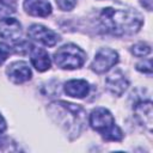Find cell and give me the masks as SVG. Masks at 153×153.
<instances>
[{
	"mask_svg": "<svg viewBox=\"0 0 153 153\" xmlns=\"http://www.w3.org/2000/svg\"><path fill=\"white\" fill-rule=\"evenodd\" d=\"M118 62V54L111 48H100L91 63V69L98 74L108 72Z\"/></svg>",
	"mask_w": 153,
	"mask_h": 153,
	"instance_id": "5b68a950",
	"label": "cell"
},
{
	"mask_svg": "<svg viewBox=\"0 0 153 153\" xmlns=\"http://www.w3.org/2000/svg\"><path fill=\"white\" fill-rule=\"evenodd\" d=\"M6 74L8 76V79L13 84H23V82H26L32 76V72H31L29 65L26 62H24V61L12 62L7 67Z\"/></svg>",
	"mask_w": 153,
	"mask_h": 153,
	"instance_id": "52a82bcc",
	"label": "cell"
},
{
	"mask_svg": "<svg viewBox=\"0 0 153 153\" xmlns=\"http://www.w3.org/2000/svg\"><path fill=\"white\" fill-rule=\"evenodd\" d=\"M12 50H13L12 47H10V45L6 44V43L0 42V65H2V63L6 61V59H7L8 55L12 53Z\"/></svg>",
	"mask_w": 153,
	"mask_h": 153,
	"instance_id": "2e32d148",
	"label": "cell"
},
{
	"mask_svg": "<svg viewBox=\"0 0 153 153\" xmlns=\"http://www.w3.org/2000/svg\"><path fill=\"white\" fill-rule=\"evenodd\" d=\"M65 92L69 97L84 98L90 92V85L84 79H73L65 84Z\"/></svg>",
	"mask_w": 153,
	"mask_h": 153,
	"instance_id": "4fadbf2b",
	"label": "cell"
},
{
	"mask_svg": "<svg viewBox=\"0 0 153 153\" xmlns=\"http://www.w3.org/2000/svg\"><path fill=\"white\" fill-rule=\"evenodd\" d=\"M5 130H6V121H5V118L0 115V134H2Z\"/></svg>",
	"mask_w": 153,
	"mask_h": 153,
	"instance_id": "ffe728a7",
	"label": "cell"
},
{
	"mask_svg": "<svg viewBox=\"0 0 153 153\" xmlns=\"http://www.w3.org/2000/svg\"><path fill=\"white\" fill-rule=\"evenodd\" d=\"M30 60H31L32 66L38 72H45L51 66V61H50L49 54L44 49H42V48H37V47H32L31 45Z\"/></svg>",
	"mask_w": 153,
	"mask_h": 153,
	"instance_id": "7c38bea8",
	"label": "cell"
},
{
	"mask_svg": "<svg viewBox=\"0 0 153 153\" xmlns=\"http://www.w3.org/2000/svg\"><path fill=\"white\" fill-rule=\"evenodd\" d=\"M27 35L30 38H32L33 41H36L45 47H54L60 41V36L55 31H53L41 24H32L27 29Z\"/></svg>",
	"mask_w": 153,
	"mask_h": 153,
	"instance_id": "8992f818",
	"label": "cell"
},
{
	"mask_svg": "<svg viewBox=\"0 0 153 153\" xmlns=\"http://www.w3.org/2000/svg\"><path fill=\"white\" fill-rule=\"evenodd\" d=\"M11 145H13L12 140L0 134V151H14L13 148H11Z\"/></svg>",
	"mask_w": 153,
	"mask_h": 153,
	"instance_id": "d6986e66",
	"label": "cell"
},
{
	"mask_svg": "<svg viewBox=\"0 0 153 153\" xmlns=\"http://www.w3.org/2000/svg\"><path fill=\"white\" fill-rule=\"evenodd\" d=\"M48 112L60 127H62L69 135H72V139L78 136L84 128L86 111L78 104L63 100L53 102L48 106Z\"/></svg>",
	"mask_w": 153,
	"mask_h": 153,
	"instance_id": "7a4b0ae2",
	"label": "cell"
},
{
	"mask_svg": "<svg viewBox=\"0 0 153 153\" xmlns=\"http://www.w3.org/2000/svg\"><path fill=\"white\" fill-rule=\"evenodd\" d=\"M136 69L141 73H145L147 75H151L152 74V63H151V60H145L140 63L136 65Z\"/></svg>",
	"mask_w": 153,
	"mask_h": 153,
	"instance_id": "ac0fdd59",
	"label": "cell"
},
{
	"mask_svg": "<svg viewBox=\"0 0 153 153\" xmlns=\"http://www.w3.org/2000/svg\"><path fill=\"white\" fill-rule=\"evenodd\" d=\"M22 36V25L16 18L5 17L0 20V37L10 41H17Z\"/></svg>",
	"mask_w": 153,
	"mask_h": 153,
	"instance_id": "9c48e42d",
	"label": "cell"
},
{
	"mask_svg": "<svg viewBox=\"0 0 153 153\" xmlns=\"http://www.w3.org/2000/svg\"><path fill=\"white\" fill-rule=\"evenodd\" d=\"M86 61V53L76 44L68 43L54 53V62L61 69L80 68Z\"/></svg>",
	"mask_w": 153,
	"mask_h": 153,
	"instance_id": "277c9868",
	"label": "cell"
},
{
	"mask_svg": "<svg viewBox=\"0 0 153 153\" xmlns=\"http://www.w3.org/2000/svg\"><path fill=\"white\" fill-rule=\"evenodd\" d=\"M134 114L136 120L145 126L148 130L152 129V118H153V110H152V102L151 100H139L134 105Z\"/></svg>",
	"mask_w": 153,
	"mask_h": 153,
	"instance_id": "30bf717a",
	"label": "cell"
},
{
	"mask_svg": "<svg viewBox=\"0 0 153 153\" xmlns=\"http://www.w3.org/2000/svg\"><path fill=\"white\" fill-rule=\"evenodd\" d=\"M105 86L110 93L120 97L128 88L129 81L126 78V75L122 73V71L115 69L105 78Z\"/></svg>",
	"mask_w": 153,
	"mask_h": 153,
	"instance_id": "ba28073f",
	"label": "cell"
},
{
	"mask_svg": "<svg viewBox=\"0 0 153 153\" xmlns=\"http://www.w3.org/2000/svg\"><path fill=\"white\" fill-rule=\"evenodd\" d=\"M4 1H8L10 2V1H14V0H4Z\"/></svg>",
	"mask_w": 153,
	"mask_h": 153,
	"instance_id": "7402d4cb",
	"label": "cell"
},
{
	"mask_svg": "<svg viewBox=\"0 0 153 153\" xmlns=\"http://www.w3.org/2000/svg\"><path fill=\"white\" fill-rule=\"evenodd\" d=\"M16 10H14V6L10 5L8 1H4V0H0V17H8L11 16L12 13H14Z\"/></svg>",
	"mask_w": 153,
	"mask_h": 153,
	"instance_id": "9a60e30c",
	"label": "cell"
},
{
	"mask_svg": "<svg viewBox=\"0 0 153 153\" xmlns=\"http://www.w3.org/2000/svg\"><path fill=\"white\" fill-rule=\"evenodd\" d=\"M131 53L137 57H143L151 53V47L147 43L140 42V43H136L131 47Z\"/></svg>",
	"mask_w": 153,
	"mask_h": 153,
	"instance_id": "5bb4252c",
	"label": "cell"
},
{
	"mask_svg": "<svg viewBox=\"0 0 153 153\" xmlns=\"http://www.w3.org/2000/svg\"><path fill=\"white\" fill-rule=\"evenodd\" d=\"M102 27L115 36H127L136 33L142 24V16L131 8H112L106 7L99 14Z\"/></svg>",
	"mask_w": 153,
	"mask_h": 153,
	"instance_id": "6da1fadb",
	"label": "cell"
},
{
	"mask_svg": "<svg viewBox=\"0 0 153 153\" xmlns=\"http://www.w3.org/2000/svg\"><path fill=\"white\" fill-rule=\"evenodd\" d=\"M55 1H56L57 7L61 11H71L74 8L76 4V0H55Z\"/></svg>",
	"mask_w": 153,
	"mask_h": 153,
	"instance_id": "e0dca14e",
	"label": "cell"
},
{
	"mask_svg": "<svg viewBox=\"0 0 153 153\" xmlns=\"http://www.w3.org/2000/svg\"><path fill=\"white\" fill-rule=\"evenodd\" d=\"M88 123L105 141H121L123 139V133L116 126L112 114L105 108L93 109L88 116Z\"/></svg>",
	"mask_w": 153,
	"mask_h": 153,
	"instance_id": "3957f363",
	"label": "cell"
},
{
	"mask_svg": "<svg viewBox=\"0 0 153 153\" xmlns=\"http://www.w3.org/2000/svg\"><path fill=\"white\" fill-rule=\"evenodd\" d=\"M141 4L143 7H146V10H148V11L152 10V0H142Z\"/></svg>",
	"mask_w": 153,
	"mask_h": 153,
	"instance_id": "44dd1931",
	"label": "cell"
},
{
	"mask_svg": "<svg viewBox=\"0 0 153 153\" xmlns=\"http://www.w3.org/2000/svg\"><path fill=\"white\" fill-rule=\"evenodd\" d=\"M23 7L27 14L33 17H48L53 11L48 0H24Z\"/></svg>",
	"mask_w": 153,
	"mask_h": 153,
	"instance_id": "8fae6325",
	"label": "cell"
}]
</instances>
